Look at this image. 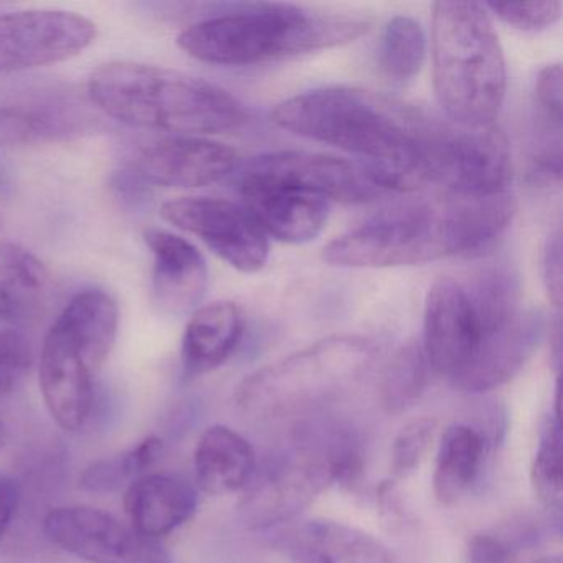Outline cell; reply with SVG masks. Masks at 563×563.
<instances>
[{
	"label": "cell",
	"instance_id": "6da1fadb",
	"mask_svg": "<svg viewBox=\"0 0 563 563\" xmlns=\"http://www.w3.org/2000/svg\"><path fill=\"white\" fill-rule=\"evenodd\" d=\"M276 126L351 154L387 192L424 187V170L448 118L362 88H321L276 104Z\"/></svg>",
	"mask_w": 563,
	"mask_h": 563
},
{
	"label": "cell",
	"instance_id": "7a4b0ae2",
	"mask_svg": "<svg viewBox=\"0 0 563 563\" xmlns=\"http://www.w3.org/2000/svg\"><path fill=\"white\" fill-rule=\"evenodd\" d=\"M514 212L509 192L443 194L378 213L329 242L322 260L344 268H397L483 255L506 232Z\"/></svg>",
	"mask_w": 563,
	"mask_h": 563
},
{
	"label": "cell",
	"instance_id": "3957f363",
	"mask_svg": "<svg viewBox=\"0 0 563 563\" xmlns=\"http://www.w3.org/2000/svg\"><path fill=\"white\" fill-rule=\"evenodd\" d=\"M88 97L121 123L176 136L230 133L249 121L242 101L217 85L137 62L98 67L88 80Z\"/></svg>",
	"mask_w": 563,
	"mask_h": 563
},
{
	"label": "cell",
	"instance_id": "277c9868",
	"mask_svg": "<svg viewBox=\"0 0 563 563\" xmlns=\"http://www.w3.org/2000/svg\"><path fill=\"white\" fill-rule=\"evenodd\" d=\"M368 31L367 19L256 4L189 25L177 45L202 64L252 67L352 44Z\"/></svg>",
	"mask_w": 563,
	"mask_h": 563
},
{
	"label": "cell",
	"instance_id": "5b68a950",
	"mask_svg": "<svg viewBox=\"0 0 563 563\" xmlns=\"http://www.w3.org/2000/svg\"><path fill=\"white\" fill-rule=\"evenodd\" d=\"M431 38L434 93L448 120L493 126L506 98L507 71L486 5L437 2Z\"/></svg>",
	"mask_w": 563,
	"mask_h": 563
},
{
	"label": "cell",
	"instance_id": "8992f818",
	"mask_svg": "<svg viewBox=\"0 0 563 563\" xmlns=\"http://www.w3.org/2000/svg\"><path fill=\"white\" fill-rule=\"evenodd\" d=\"M378 358L364 335H331L253 372L236 390V407L258 418L316 410L361 384Z\"/></svg>",
	"mask_w": 563,
	"mask_h": 563
},
{
	"label": "cell",
	"instance_id": "52a82bcc",
	"mask_svg": "<svg viewBox=\"0 0 563 563\" xmlns=\"http://www.w3.org/2000/svg\"><path fill=\"white\" fill-rule=\"evenodd\" d=\"M362 473L361 453L338 430L302 431L291 456L253 476L239 504L246 529H272L295 520L331 484H352Z\"/></svg>",
	"mask_w": 563,
	"mask_h": 563
},
{
	"label": "cell",
	"instance_id": "ba28073f",
	"mask_svg": "<svg viewBox=\"0 0 563 563\" xmlns=\"http://www.w3.org/2000/svg\"><path fill=\"white\" fill-rule=\"evenodd\" d=\"M483 325L473 364L454 387L484 394L509 382L532 354L540 322L523 309L519 282L506 266H489L466 283Z\"/></svg>",
	"mask_w": 563,
	"mask_h": 563
},
{
	"label": "cell",
	"instance_id": "9c48e42d",
	"mask_svg": "<svg viewBox=\"0 0 563 563\" xmlns=\"http://www.w3.org/2000/svg\"><path fill=\"white\" fill-rule=\"evenodd\" d=\"M44 532L58 549L88 563H174L159 540L97 507H55L45 516Z\"/></svg>",
	"mask_w": 563,
	"mask_h": 563
},
{
	"label": "cell",
	"instance_id": "30bf717a",
	"mask_svg": "<svg viewBox=\"0 0 563 563\" xmlns=\"http://www.w3.org/2000/svg\"><path fill=\"white\" fill-rule=\"evenodd\" d=\"M97 25L75 12L37 9L0 14V75L60 64L97 41Z\"/></svg>",
	"mask_w": 563,
	"mask_h": 563
},
{
	"label": "cell",
	"instance_id": "8fae6325",
	"mask_svg": "<svg viewBox=\"0 0 563 563\" xmlns=\"http://www.w3.org/2000/svg\"><path fill=\"white\" fill-rule=\"evenodd\" d=\"M161 216L176 229L202 240L239 272L256 273L268 262V236L242 203L213 197H180L164 203Z\"/></svg>",
	"mask_w": 563,
	"mask_h": 563
},
{
	"label": "cell",
	"instance_id": "7c38bea8",
	"mask_svg": "<svg viewBox=\"0 0 563 563\" xmlns=\"http://www.w3.org/2000/svg\"><path fill=\"white\" fill-rule=\"evenodd\" d=\"M483 328L466 283L443 276L424 302L423 347L430 368L456 384L479 351Z\"/></svg>",
	"mask_w": 563,
	"mask_h": 563
},
{
	"label": "cell",
	"instance_id": "4fadbf2b",
	"mask_svg": "<svg viewBox=\"0 0 563 563\" xmlns=\"http://www.w3.org/2000/svg\"><path fill=\"white\" fill-rule=\"evenodd\" d=\"M243 173L268 177L329 203H365L388 194L367 164L312 153H272L253 157Z\"/></svg>",
	"mask_w": 563,
	"mask_h": 563
},
{
	"label": "cell",
	"instance_id": "5bb4252c",
	"mask_svg": "<svg viewBox=\"0 0 563 563\" xmlns=\"http://www.w3.org/2000/svg\"><path fill=\"white\" fill-rule=\"evenodd\" d=\"M95 375L80 345L58 324L45 338L41 357V390L62 430L80 431L95 404Z\"/></svg>",
	"mask_w": 563,
	"mask_h": 563
},
{
	"label": "cell",
	"instance_id": "9a60e30c",
	"mask_svg": "<svg viewBox=\"0 0 563 563\" xmlns=\"http://www.w3.org/2000/svg\"><path fill=\"white\" fill-rule=\"evenodd\" d=\"M242 206L266 236L302 245L321 235L331 203L268 177L243 173L240 179Z\"/></svg>",
	"mask_w": 563,
	"mask_h": 563
},
{
	"label": "cell",
	"instance_id": "2e32d148",
	"mask_svg": "<svg viewBox=\"0 0 563 563\" xmlns=\"http://www.w3.org/2000/svg\"><path fill=\"white\" fill-rule=\"evenodd\" d=\"M239 164V154L227 144L174 136L146 147L137 157L136 173L153 186L197 189L232 176Z\"/></svg>",
	"mask_w": 563,
	"mask_h": 563
},
{
	"label": "cell",
	"instance_id": "e0dca14e",
	"mask_svg": "<svg viewBox=\"0 0 563 563\" xmlns=\"http://www.w3.org/2000/svg\"><path fill=\"white\" fill-rule=\"evenodd\" d=\"M272 545L292 563H394L380 540L335 520L286 523L276 530Z\"/></svg>",
	"mask_w": 563,
	"mask_h": 563
},
{
	"label": "cell",
	"instance_id": "ac0fdd59",
	"mask_svg": "<svg viewBox=\"0 0 563 563\" xmlns=\"http://www.w3.org/2000/svg\"><path fill=\"white\" fill-rule=\"evenodd\" d=\"M143 236L154 256L153 302L157 311L167 316L197 311L209 286L202 253L167 230L146 229Z\"/></svg>",
	"mask_w": 563,
	"mask_h": 563
},
{
	"label": "cell",
	"instance_id": "d6986e66",
	"mask_svg": "<svg viewBox=\"0 0 563 563\" xmlns=\"http://www.w3.org/2000/svg\"><path fill=\"white\" fill-rule=\"evenodd\" d=\"M199 497L189 481L173 474H144L124 494L130 526L147 539L159 540L196 514Z\"/></svg>",
	"mask_w": 563,
	"mask_h": 563
},
{
	"label": "cell",
	"instance_id": "ffe728a7",
	"mask_svg": "<svg viewBox=\"0 0 563 563\" xmlns=\"http://www.w3.org/2000/svg\"><path fill=\"white\" fill-rule=\"evenodd\" d=\"M197 486L210 496H229L249 486L256 473L252 444L232 428L210 427L194 454Z\"/></svg>",
	"mask_w": 563,
	"mask_h": 563
},
{
	"label": "cell",
	"instance_id": "44dd1931",
	"mask_svg": "<svg viewBox=\"0 0 563 563\" xmlns=\"http://www.w3.org/2000/svg\"><path fill=\"white\" fill-rule=\"evenodd\" d=\"M242 334L243 314L235 302H212L194 311L183 339L187 377H199L220 367L233 354Z\"/></svg>",
	"mask_w": 563,
	"mask_h": 563
},
{
	"label": "cell",
	"instance_id": "7402d4cb",
	"mask_svg": "<svg viewBox=\"0 0 563 563\" xmlns=\"http://www.w3.org/2000/svg\"><path fill=\"white\" fill-rule=\"evenodd\" d=\"M51 291L44 263L24 246L0 242V321L27 324L34 321Z\"/></svg>",
	"mask_w": 563,
	"mask_h": 563
},
{
	"label": "cell",
	"instance_id": "603a6c76",
	"mask_svg": "<svg viewBox=\"0 0 563 563\" xmlns=\"http://www.w3.org/2000/svg\"><path fill=\"white\" fill-rule=\"evenodd\" d=\"M57 322L80 345L88 364L98 374L117 342L120 328L117 301L101 289H88L68 302Z\"/></svg>",
	"mask_w": 563,
	"mask_h": 563
},
{
	"label": "cell",
	"instance_id": "cb8c5ba5",
	"mask_svg": "<svg viewBox=\"0 0 563 563\" xmlns=\"http://www.w3.org/2000/svg\"><path fill=\"white\" fill-rule=\"evenodd\" d=\"M484 460L483 437L467 424H451L441 434L434 464L433 490L444 506H453L470 490Z\"/></svg>",
	"mask_w": 563,
	"mask_h": 563
},
{
	"label": "cell",
	"instance_id": "d4e9b609",
	"mask_svg": "<svg viewBox=\"0 0 563 563\" xmlns=\"http://www.w3.org/2000/svg\"><path fill=\"white\" fill-rule=\"evenodd\" d=\"M430 364L420 342H408L385 364L378 378L377 395L382 410L401 415L417 405L427 390Z\"/></svg>",
	"mask_w": 563,
	"mask_h": 563
},
{
	"label": "cell",
	"instance_id": "484cf974",
	"mask_svg": "<svg viewBox=\"0 0 563 563\" xmlns=\"http://www.w3.org/2000/svg\"><path fill=\"white\" fill-rule=\"evenodd\" d=\"M427 55V35L415 19L397 15L382 32L378 65L385 77L407 84L420 74Z\"/></svg>",
	"mask_w": 563,
	"mask_h": 563
},
{
	"label": "cell",
	"instance_id": "4316f807",
	"mask_svg": "<svg viewBox=\"0 0 563 563\" xmlns=\"http://www.w3.org/2000/svg\"><path fill=\"white\" fill-rule=\"evenodd\" d=\"M537 151L533 159H562V68L549 65L536 81Z\"/></svg>",
	"mask_w": 563,
	"mask_h": 563
},
{
	"label": "cell",
	"instance_id": "83f0119b",
	"mask_svg": "<svg viewBox=\"0 0 563 563\" xmlns=\"http://www.w3.org/2000/svg\"><path fill=\"white\" fill-rule=\"evenodd\" d=\"M533 490L547 509H562L563 503V464H562V430H560V394L556 391L555 410L549 418L539 446L533 456L530 471Z\"/></svg>",
	"mask_w": 563,
	"mask_h": 563
},
{
	"label": "cell",
	"instance_id": "f1b7e54d",
	"mask_svg": "<svg viewBox=\"0 0 563 563\" xmlns=\"http://www.w3.org/2000/svg\"><path fill=\"white\" fill-rule=\"evenodd\" d=\"M58 134H65V128L52 114L32 108L0 107V147L27 146Z\"/></svg>",
	"mask_w": 563,
	"mask_h": 563
},
{
	"label": "cell",
	"instance_id": "f546056e",
	"mask_svg": "<svg viewBox=\"0 0 563 563\" xmlns=\"http://www.w3.org/2000/svg\"><path fill=\"white\" fill-rule=\"evenodd\" d=\"M437 433L433 418H417L401 428L391 444V481L410 476L431 448Z\"/></svg>",
	"mask_w": 563,
	"mask_h": 563
},
{
	"label": "cell",
	"instance_id": "4dcf8cb0",
	"mask_svg": "<svg viewBox=\"0 0 563 563\" xmlns=\"http://www.w3.org/2000/svg\"><path fill=\"white\" fill-rule=\"evenodd\" d=\"M31 341L15 329L0 331V400L11 395L31 371Z\"/></svg>",
	"mask_w": 563,
	"mask_h": 563
},
{
	"label": "cell",
	"instance_id": "1f68e13d",
	"mask_svg": "<svg viewBox=\"0 0 563 563\" xmlns=\"http://www.w3.org/2000/svg\"><path fill=\"white\" fill-rule=\"evenodd\" d=\"M487 11H493L500 21L519 31L537 32L550 27L562 15V2L542 0V2H489Z\"/></svg>",
	"mask_w": 563,
	"mask_h": 563
},
{
	"label": "cell",
	"instance_id": "d6a6232c",
	"mask_svg": "<svg viewBox=\"0 0 563 563\" xmlns=\"http://www.w3.org/2000/svg\"><path fill=\"white\" fill-rule=\"evenodd\" d=\"M124 481H128V477L124 474L121 457H103L85 467L80 486L91 493H111L123 486Z\"/></svg>",
	"mask_w": 563,
	"mask_h": 563
},
{
	"label": "cell",
	"instance_id": "836d02e7",
	"mask_svg": "<svg viewBox=\"0 0 563 563\" xmlns=\"http://www.w3.org/2000/svg\"><path fill=\"white\" fill-rule=\"evenodd\" d=\"M542 278L550 301L555 308H560L563 296L562 232L560 230H555L549 236L543 249Z\"/></svg>",
	"mask_w": 563,
	"mask_h": 563
},
{
	"label": "cell",
	"instance_id": "e575fe53",
	"mask_svg": "<svg viewBox=\"0 0 563 563\" xmlns=\"http://www.w3.org/2000/svg\"><path fill=\"white\" fill-rule=\"evenodd\" d=\"M163 440L153 434V437L144 438L126 453L120 454L128 479H137L147 474V470H151L163 457Z\"/></svg>",
	"mask_w": 563,
	"mask_h": 563
},
{
	"label": "cell",
	"instance_id": "d590c367",
	"mask_svg": "<svg viewBox=\"0 0 563 563\" xmlns=\"http://www.w3.org/2000/svg\"><path fill=\"white\" fill-rule=\"evenodd\" d=\"M467 555L473 563H506L510 553L494 532L477 533L470 540Z\"/></svg>",
	"mask_w": 563,
	"mask_h": 563
},
{
	"label": "cell",
	"instance_id": "8d00e7d4",
	"mask_svg": "<svg viewBox=\"0 0 563 563\" xmlns=\"http://www.w3.org/2000/svg\"><path fill=\"white\" fill-rule=\"evenodd\" d=\"M19 497H21V490H19L18 481L8 474H0V540L4 539L5 532L14 520Z\"/></svg>",
	"mask_w": 563,
	"mask_h": 563
},
{
	"label": "cell",
	"instance_id": "74e56055",
	"mask_svg": "<svg viewBox=\"0 0 563 563\" xmlns=\"http://www.w3.org/2000/svg\"><path fill=\"white\" fill-rule=\"evenodd\" d=\"M378 504H380L382 514L394 523H400L401 517L405 516L401 510L400 499L395 489V481H385L378 489ZM390 522V523H391Z\"/></svg>",
	"mask_w": 563,
	"mask_h": 563
},
{
	"label": "cell",
	"instance_id": "f35d334b",
	"mask_svg": "<svg viewBox=\"0 0 563 563\" xmlns=\"http://www.w3.org/2000/svg\"><path fill=\"white\" fill-rule=\"evenodd\" d=\"M533 563H562V559L560 556H547V559H540Z\"/></svg>",
	"mask_w": 563,
	"mask_h": 563
},
{
	"label": "cell",
	"instance_id": "ab89813d",
	"mask_svg": "<svg viewBox=\"0 0 563 563\" xmlns=\"http://www.w3.org/2000/svg\"><path fill=\"white\" fill-rule=\"evenodd\" d=\"M4 444V424L0 421V448Z\"/></svg>",
	"mask_w": 563,
	"mask_h": 563
},
{
	"label": "cell",
	"instance_id": "60d3db41",
	"mask_svg": "<svg viewBox=\"0 0 563 563\" xmlns=\"http://www.w3.org/2000/svg\"><path fill=\"white\" fill-rule=\"evenodd\" d=\"M0 225H2V219H0Z\"/></svg>",
	"mask_w": 563,
	"mask_h": 563
}]
</instances>
